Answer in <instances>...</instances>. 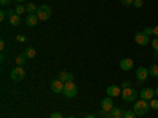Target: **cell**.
Listing matches in <instances>:
<instances>
[{"mask_svg": "<svg viewBox=\"0 0 158 118\" xmlns=\"http://www.w3.org/2000/svg\"><path fill=\"white\" fill-rule=\"evenodd\" d=\"M25 11H27L29 14H35L38 11V6H35V3H27L25 5Z\"/></svg>", "mask_w": 158, "mask_h": 118, "instance_id": "obj_16", "label": "cell"}, {"mask_svg": "<svg viewBox=\"0 0 158 118\" xmlns=\"http://www.w3.org/2000/svg\"><path fill=\"white\" fill-rule=\"evenodd\" d=\"M150 44H152L153 50H158V38H155V39H153V41H152Z\"/></svg>", "mask_w": 158, "mask_h": 118, "instance_id": "obj_27", "label": "cell"}, {"mask_svg": "<svg viewBox=\"0 0 158 118\" xmlns=\"http://www.w3.org/2000/svg\"><path fill=\"white\" fill-rule=\"evenodd\" d=\"M16 39H18V41H22V43H24V41H25V36H21V35H19Z\"/></svg>", "mask_w": 158, "mask_h": 118, "instance_id": "obj_32", "label": "cell"}, {"mask_svg": "<svg viewBox=\"0 0 158 118\" xmlns=\"http://www.w3.org/2000/svg\"><path fill=\"white\" fill-rule=\"evenodd\" d=\"M133 60L131 58H123V60H120V69H123V71H130V69H133Z\"/></svg>", "mask_w": 158, "mask_h": 118, "instance_id": "obj_12", "label": "cell"}, {"mask_svg": "<svg viewBox=\"0 0 158 118\" xmlns=\"http://www.w3.org/2000/svg\"><path fill=\"white\" fill-rule=\"evenodd\" d=\"M22 55H25V58H33V57L36 55V50H35L33 47H27V49L24 50Z\"/></svg>", "mask_w": 158, "mask_h": 118, "instance_id": "obj_15", "label": "cell"}, {"mask_svg": "<svg viewBox=\"0 0 158 118\" xmlns=\"http://www.w3.org/2000/svg\"><path fill=\"white\" fill-rule=\"evenodd\" d=\"M155 57H158V50H155Z\"/></svg>", "mask_w": 158, "mask_h": 118, "instance_id": "obj_38", "label": "cell"}, {"mask_svg": "<svg viewBox=\"0 0 158 118\" xmlns=\"http://www.w3.org/2000/svg\"><path fill=\"white\" fill-rule=\"evenodd\" d=\"M25 61H27L25 55H18V57H16V65H18V66H24Z\"/></svg>", "mask_w": 158, "mask_h": 118, "instance_id": "obj_19", "label": "cell"}, {"mask_svg": "<svg viewBox=\"0 0 158 118\" xmlns=\"http://www.w3.org/2000/svg\"><path fill=\"white\" fill-rule=\"evenodd\" d=\"M63 87H65V82L62 81H54V82H51V90L54 91V93H63Z\"/></svg>", "mask_w": 158, "mask_h": 118, "instance_id": "obj_10", "label": "cell"}, {"mask_svg": "<svg viewBox=\"0 0 158 118\" xmlns=\"http://www.w3.org/2000/svg\"><path fill=\"white\" fill-rule=\"evenodd\" d=\"M112 118H123V116H112Z\"/></svg>", "mask_w": 158, "mask_h": 118, "instance_id": "obj_39", "label": "cell"}, {"mask_svg": "<svg viewBox=\"0 0 158 118\" xmlns=\"http://www.w3.org/2000/svg\"><path fill=\"white\" fill-rule=\"evenodd\" d=\"M15 11H16V14H18V16H21L22 13H25V6H22V5H18V6L15 8Z\"/></svg>", "mask_w": 158, "mask_h": 118, "instance_id": "obj_22", "label": "cell"}, {"mask_svg": "<svg viewBox=\"0 0 158 118\" xmlns=\"http://www.w3.org/2000/svg\"><path fill=\"white\" fill-rule=\"evenodd\" d=\"M106 93H108V96H111V98H117V96H120L122 90H120V87H118V85H109V87L106 88Z\"/></svg>", "mask_w": 158, "mask_h": 118, "instance_id": "obj_9", "label": "cell"}, {"mask_svg": "<svg viewBox=\"0 0 158 118\" xmlns=\"http://www.w3.org/2000/svg\"><path fill=\"white\" fill-rule=\"evenodd\" d=\"M0 49H2V50L5 49V41H3V39H2V41H0Z\"/></svg>", "mask_w": 158, "mask_h": 118, "instance_id": "obj_34", "label": "cell"}, {"mask_svg": "<svg viewBox=\"0 0 158 118\" xmlns=\"http://www.w3.org/2000/svg\"><path fill=\"white\" fill-rule=\"evenodd\" d=\"M153 35L158 38V25H156V27H153Z\"/></svg>", "mask_w": 158, "mask_h": 118, "instance_id": "obj_31", "label": "cell"}, {"mask_svg": "<svg viewBox=\"0 0 158 118\" xmlns=\"http://www.w3.org/2000/svg\"><path fill=\"white\" fill-rule=\"evenodd\" d=\"M63 95L67 98H74L77 95V87L73 84V81L70 82H65V87H63Z\"/></svg>", "mask_w": 158, "mask_h": 118, "instance_id": "obj_3", "label": "cell"}, {"mask_svg": "<svg viewBox=\"0 0 158 118\" xmlns=\"http://www.w3.org/2000/svg\"><path fill=\"white\" fill-rule=\"evenodd\" d=\"M68 118H74V116H68Z\"/></svg>", "mask_w": 158, "mask_h": 118, "instance_id": "obj_40", "label": "cell"}, {"mask_svg": "<svg viewBox=\"0 0 158 118\" xmlns=\"http://www.w3.org/2000/svg\"><path fill=\"white\" fill-rule=\"evenodd\" d=\"M84 118H97V116H95V115H85Z\"/></svg>", "mask_w": 158, "mask_h": 118, "instance_id": "obj_35", "label": "cell"}, {"mask_svg": "<svg viewBox=\"0 0 158 118\" xmlns=\"http://www.w3.org/2000/svg\"><path fill=\"white\" fill-rule=\"evenodd\" d=\"M133 2H135V0H120V3H122V5H125V6L133 5Z\"/></svg>", "mask_w": 158, "mask_h": 118, "instance_id": "obj_24", "label": "cell"}, {"mask_svg": "<svg viewBox=\"0 0 158 118\" xmlns=\"http://www.w3.org/2000/svg\"><path fill=\"white\" fill-rule=\"evenodd\" d=\"M5 18H6V11H5V10H2V11H0V19L3 21Z\"/></svg>", "mask_w": 158, "mask_h": 118, "instance_id": "obj_29", "label": "cell"}, {"mask_svg": "<svg viewBox=\"0 0 158 118\" xmlns=\"http://www.w3.org/2000/svg\"><path fill=\"white\" fill-rule=\"evenodd\" d=\"M111 115H112V116H122L123 112L118 109V107H112V109H111Z\"/></svg>", "mask_w": 158, "mask_h": 118, "instance_id": "obj_20", "label": "cell"}, {"mask_svg": "<svg viewBox=\"0 0 158 118\" xmlns=\"http://www.w3.org/2000/svg\"><path fill=\"white\" fill-rule=\"evenodd\" d=\"M38 16H36V13H35V14H29L27 18H25V24H27L29 25V27H35V25L38 24Z\"/></svg>", "mask_w": 158, "mask_h": 118, "instance_id": "obj_13", "label": "cell"}, {"mask_svg": "<svg viewBox=\"0 0 158 118\" xmlns=\"http://www.w3.org/2000/svg\"><path fill=\"white\" fill-rule=\"evenodd\" d=\"M135 41H136L139 46H147V44L150 43V39H149V36L144 33V32H138V33L135 35Z\"/></svg>", "mask_w": 158, "mask_h": 118, "instance_id": "obj_6", "label": "cell"}, {"mask_svg": "<svg viewBox=\"0 0 158 118\" xmlns=\"http://www.w3.org/2000/svg\"><path fill=\"white\" fill-rule=\"evenodd\" d=\"M11 3V0H0V5H2V6H8Z\"/></svg>", "mask_w": 158, "mask_h": 118, "instance_id": "obj_28", "label": "cell"}, {"mask_svg": "<svg viewBox=\"0 0 158 118\" xmlns=\"http://www.w3.org/2000/svg\"><path fill=\"white\" fill-rule=\"evenodd\" d=\"M150 109V102L146 101V99H138L135 101V113L136 115H144V113H147V110Z\"/></svg>", "mask_w": 158, "mask_h": 118, "instance_id": "obj_2", "label": "cell"}, {"mask_svg": "<svg viewBox=\"0 0 158 118\" xmlns=\"http://www.w3.org/2000/svg\"><path fill=\"white\" fill-rule=\"evenodd\" d=\"M120 96H122V99H123L125 102H135L136 98L139 96V93L136 91V88H133V87H127V88L122 90Z\"/></svg>", "mask_w": 158, "mask_h": 118, "instance_id": "obj_1", "label": "cell"}, {"mask_svg": "<svg viewBox=\"0 0 158 118\" xmlns=\"http://www.w3.org/2000/svg\"><path fill=\"white\" fill-rule=\"evenodd\" d=\"M133 5H135L136 8H141V6L144 5V0H135V2H133Z\"/></svg>", "mask_w": 158, "mask_h": 118, "instance_id": "obj_25", "label": "cell"}, {"mask_svg": "<svg viewBox=\"0 0 158 118\" xmlns=\"http://www.w3.org/2000/svg\"><path fill=\"white\" fill-rule=\"evenodd\" d=\"M10 77L13 79L15 82H19V81H22V79L25 77V71H24V68L22 66H18V68H15L11 73H10Z\"/></svg>", "mask_w": 158, "mask_h": 118, "instance_id": "obj_5", "label": "cell"}, {"mask_svg": "<svg viewBox=\"0 0 158 118\" xmlns=\"http://www.w3.org/2000/svg\"><path fill=\"white\" fill-rule=\"evenodd\" d=\"M122 116L123 118H136V113H135V110H125Z\"/></svg>", "mask_w": 158, "mask_h": 118, "instance_id": "obj_21", "label": "cell"}, {"mask_svg": "<svg viewBox=\"0 0 158 118\" xmlns=\"http://www.w3.org/2000/svg\"><path fill=\"white\" fill-rule=\"evenodd\" d=\"M155 95H156V96H158V87H156V88H155Z\"/></svg>", "mask_w": 158, "mask_h": 118, "instance_id": "obj_36", "label": "cell"}, {"mask_svg": "<svg viewBox=\"0 0 158 118\" xmlns=\"http://www.w3.org/2000/svg\"><path fill=\"white\" fill-rule=\"evenodd\" d=\"M59 81H62V82H70V81H73V74H71V73H67V71H60V73H59Z\"/></svg>", "mask_w": 158, "mask_h": 118, "instance_id": "obj_14", "label": "cell"}, {"mask_svg": "<svg viewBox=\"0 0 158 118\" xmlns=\"http://www.w3.org/2000/svg\"><path fill=\"white\" fill-rule=\"evenodd\" d=\"M139 96H141V99H146V101L150 102V101L155 98V90H153V88H142L141 93H139Z\"/></svg>", "mask_w": 158, "mask_h": 118, "instance_id": "obj_7", "label": "cell"}, {"mask_svg": "<svg viewBox=\"0 0 158 118\" xmlns=\"http://www.w3.org/2000/svg\"><path fill=\"white\" fill-rule=\"evenodd\" d=\"M147 77H149V69H147V68L139 66V68L136 69V79H138L139 82H144Z\"/></svg>", "mask_w": 158, "mask_h": 118, "instance_id": "obj_8", "label": "cell"}, {"mask_svg": "<svg viewBox=\"0 0 158 118\" xmlns=\"http://www.w3.org/2000/svg\"><path fill=\"white\" fill-rule=\"evenodd\" d=\"M51 118H63L60 113H57V112H54V113H51Z\"/></svg>", "mask_w": 158, "mask_h": 118, "instance_id": "obj_30", "label": "cell"}, {"mask_svg": "<svg viewBox=\"0 0 158 118\" xmlns=\"http://www.w3.org/2000/svg\"><path fill=\"white\" fill-rule=\"evenodd\" d=\"M144 33H146L147 36H150V35H153V29H150V27H146V29H144Z\"/></svg>", "mask_w": 158, "mask_h": 118, "instance_id": "obj_26", "label": "cell"}, {"mask_svg": "<svg viewBox=\"0 0 158 118\" xmlns=\"http://www.w3.org/2000/svg\"><path fill=\"white\" fill-rule=\"evenodd\" d=\"M150 109H155V110H158V99H156V98H153V99L150 101Z\"/></svg>", "mask_w": 158, "mask_h": 118, "instance_id": "obj_23", "label": "cell"}, {"mask_svg": "<svg viewBox=\"0 0 158 118\" xmlns=\"http://www.w3.org/2000/svg\"><path fill=\"white\" fill-rule=\"evenodd\" d=\"M16 2H18V3H22V2H25V0H16Z\"/></svg>", "mask_w": 158, "mask_h": 118, "instance_id": "obj_37", "label": "cell"}, {"mask_svg": "<svg viewBox=\"0 0 158 118\" xmlns=\"http://www.w3.org/2000/svg\"><path fill=\"white\" fill-rule=\"evenodd\" d=\"M149 76L158 77V65H152V66L149 68Z\"/></svg>", "mask_w": 158, "mask_h": 118, "instance_id": "obj_18", "label": "cell"}, {"mask_svg": "<svg viewBox=\"0 0 158 118\" xmlns=\"http://www.w3.org/2000/svg\"><path fill=\"white\" fill-rule=\"evenodd\" d=\"M52 14V11L48 5H41V6H38V11H36V16L40 21H48Z\"/></svg>", "mask_w": 158, "mask_h": 118, "instance_id": "obj_4", "label": "cell"}, {"mask_svg": "<svg viewBox=\"0 0 158 118\" xmlns=\"http://www.w3.org/2000/svg\"><path fill=\"white\" fill-rule=\"evenodd\" d=\"M112 107H114V101H112V98H111V96L104 98V99L101 101V109H103V110L111 112V109H112Z\"/></svg>", "mask_w": 158, "mask_h": 118, "instance_id": "obj_11", "label": "cell"}, {"mask_svg": "<svg viewBox=\"0 0 158 118\" xmlns=\"http://www.w3.org/2000/svg\"><path fill=\"white\" fill-rule=\"evenodd\" d=\"M122 87H123V88H127V87H131V84L127 81V82H123V84H122Z\"/></svg>", "mask_w": 158, "mask_h": 118, "instance_id": "obj_33", "label": "cell"}, {"mask_svg": "<svg viewBox=\"0 0 158 118\" xmlns=\"http://www.w3.org/2000/svg\"><path fill=\"white\" fill-rule=\"evenodd\" d=\"M8 19H10V24H11V25H15V27L21 24V16H18V14H13V16L8 18Z\"/></svg>", "mask_w": 158, "mask_h": 118, "instance_id": "obj_17", "label": "cell"}]
</instances>
